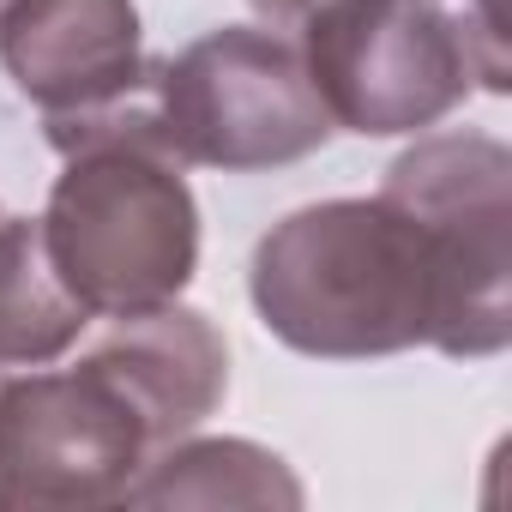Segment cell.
<instances>
[{
  "label": "cell",
  "mask_w": 512,
  "mask_h": 512,
  "mask_svg": "<svg viewBox=\"0 0 512 512\" xmlns=\"http://www.w3.org/2000/svg\"><path fill=\"white\" fill-rule=\"evenodd\" d=\"M260 326L296 356L368 362L446 350L452 290L440 247L398 199H326L272 223L247 272Z\"/></svg>",
  "instance_id": "obj_1"
},
{
  "label": "cell",
  "mask_w": 512,
  "mask_h": 512,
  "mask_svg": "<svg viewBox=\"0 0 512 512\" xmlns=\"http://www.w3.org/2000/svg\"><path fill=\"white\" fill-rule=\"evenodd\" d=\"M49 145L67 157L43 241L61 284L91 320H121L175 302L199 266V205L187 163L163 145L151 97L97 115H55Z\"/></svg>",
  "instance_id": "obj_2"
},
{
  "label": "cell",
  "mask_w": 512,
  "mask_h": 512,
  "mask_svg": "<svg viewBox=\"0 0 512 512\" xmlns=\"http://www.w3.org/2000/svg\"><path fill=\"white\" fill-rule=\"evenodd\" d=\"M302 61L332 115L362 139L422 133L476 85L506 91L500 0H326L302 19Z\"/></svg>",
  "instance_id": "obj_3"
},
{
  "label": "cell",
  "mask_w": 512,
  "mask_h": 512,
  "mask_svg": "<svg viewBox=\"0 0 512 512\" xmlns=\"http://www.w3.org/2000/svg\"><path fill=\"white\" fill-rule=\"evenodd\" d=\"M163 145L223 175L278 169L332 139V115L290 37L223 25L145 79Z\"/></svg>",
  "instance_id": "obj_4"
},
{
  "label": "cell",
  "mask_w": 512,
  "mask_h": 512,
  "mask_svg": "<svg viewBox=\"0 0 512 512\" xmlns=\"http://www.w3.org/2000/svg\"><path fill=\"white\" fill-rule=\"evenodd\" d=\"M157 452L145 416L91 356L61 374L0 380V512L127 506Z\"/></svg>",
  "instance_id": "obj_5"
},
{
  "label": "cell",
  "mask_w": 512,
  "mask_h": 512,
  "mask_svg": "<svg viewBox=\"0 0 512 512\" xmlns=\"http://www.w3.org/2000/svg\"><path fill=\"white\" fill-rule=\"evenodd\" d=\"M380 193L422 217L440 247L446 356H500L512 344V151L488 133H428L386 169Z\"/></svg>",
  "instance_id": "obj_6"
},
{
  "label": "cell",
  "mask_w": 512,
  "mask_h": 512,
  "mask_svg": "<svg viewBox=\"0 0 512 512\" xmlns=\"http://www.w3.org/2000/svg\"><path fill=\"white\" fill-rule=\"evenodd\" d=\"M0 67L49 121L115 109L151 79L133 0H7Z\"/></svg>",
  "instance_id": "obj_7"
},
{
  "label": "cell",
  "mask_w": 512,
  "mask_h": 512,
  "mask_svg": "<svg viewBox=\"0 0 512 512\" xmlns=\"http://www.w3.org/2000/svg\"><path fill=\"white\" fill-rule=\"evenodd\" d=\"M121 392L127 404L145 416L151 440L169 452L175 440H187L229 392V344L223 332L181 302L145 308V314H121L97 350H85Z\"/></svg>",
  "instance_id": "obj_8"
},
{
  "label": "cell",
  "mask_w": 512,
  "mask_h": 512,
  "mask_svg": "<svg viewBox=\"0 0 512 512\" xmlns=\"http://www.w3.org/2000/svg\"><path fill=\"white\" fill-rule=\"evenodd\" d=\"M91 326L85 302L61 284L43 217H0V362L43 368Z\"/></svg>",
  "instance_id": "obj_9"
},
{
  "label": "cell",
  "mask_w": 512,
  "mask_h": 512,
  "mask_svg": "<svg viewBox=\"0 0 512 512\" xmlns=\"http://www.w3.org/2000/svg\"><path fill=\"white\" fill-rule=\"evenodd\" d=\"M127 506H302V482L253 440H175L133 482Z\"/></svg>",
  "instance_id": "obj_10"
},
{
  "label": "cell",
  "mask_w": 512,
  "mask_h": 512,
  "mask_svg": "<svg viewBox=\"0 0 512 512\" xmlns=\"http://www.w3.org/2000/svg\"><path fill=\"white\" fill-rule=\"evenodd\" d=\"M320 7H326V0H253V13L272 19V25H302V19H314Z\"/></svg>",
  "instance_id": "obj_11"
},
{
  "label": "cell",
  "mask_w": 512,
  "mask_h": 512,
  "mask_svg": "<svg viewBox=\"0 0 512 512\" xmlns=\"http://www.w3.org/2000/svg\"><path fill=\"white\" fill-rule=\"evenodd\" d=\"M0 7H7V0H0Z\"/></svg>",
  "instance_id": "obj_12"
},
{
  "label": "cell",
  "mask_w": 512,
  "mask_h": 512,
  "mask_svg": "<svg viewBox=\"0 0 512 512\" xmlns=\"http://www.w3.org/2000/svg\"><path fill=\"white\" fill-rule=\"evenodd\" d=\"M0 217H7V211H0Z\"/></svg>",
  "instance_id": "obj_13"
}]
</instances>
